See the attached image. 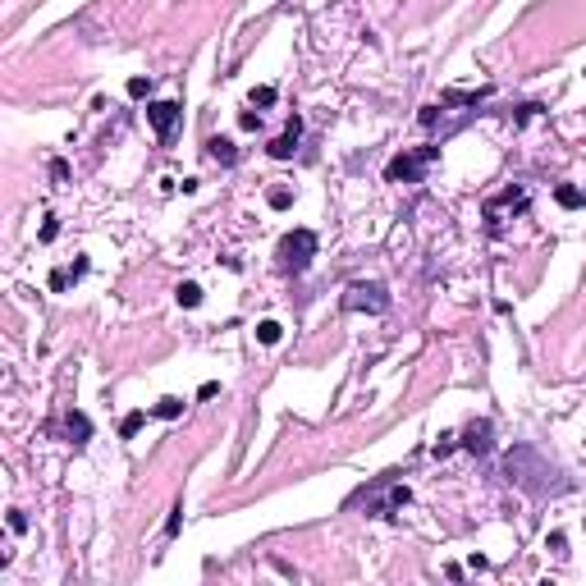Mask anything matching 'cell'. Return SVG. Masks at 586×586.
<instances>
[{"mask_svg":"<svg viewBox=\"0 0 586 586\" xmlns=\"http://www.w3.org/2000/svg\"><path fill=\"white\" fill-rule=\"evenodd\" d=\"M504 476H509L517 490H527L532 500H545V495L568 490V476H563L536 444H513L509 454H504Z\"/></svg>","mask_w":586,"mask_h":586,"instance_id":"1","label":"cell"},{"mask_svg":"<svg viewBox=\"0 0 586 586\" xmlns=\"http://www.w3.org/2000/svg\"><path fill=\"white\" fill-rule=\"evenodd\" d=\"M311 257H316V234L311 229H289L285 239H280V270L302 275V270L311 266Z\"/></svg>","mask_w":586,"mask_h":586,"instance_id":"2","label":"cell"},{"mask_svg":"<svg viewBox=\"0 0 586 586\" xmlns=\"http://www.w3.org/2000/svg\"><path fill=\"white\" fill-rule=\"evenodd\" d=\"M435 156H440V146H422V151L394 156V161L385 165V179H389V183H398V179H403V183H417V179H422V170L435 161Z\"/></svg>","mask_w":586,"mask_h":586,"instance_id":"3","label":"cell"},{"mask_svg":"<svg viewBox=\"0 0 586 586\" xmlns=\"http://www.w3.org/2000/svg\"><path fill=\"white\" fill-rule=\"evenodd\" d=\"M344 311H389V293H385V285H348V293H344Z\"/></svg>","mask_w":586,"mask_h":586,"instance_id":"4","label":"cell"},{"mask_svg":"<svg viewBox=\"0 0 586 586\" xmlns=\"http://www.w3.org/2000/svg\"><path fill=\"white\" fill-rule=\"evenodd\" d=\"M146 120H151V129L161 133V138H170L174 120H179V105H174V101H151V105H146Z\"/></svg>","mask_w":586,"mask_h":586,"instance_id":"5","label":"cell"},{"mask_svg":"<svg viewBox=\"0 0 586 586\" xmlns=\"http://www.w3.org/2000/svg\"><path fill=\"white\" fill-rule=\"evenodd\" d=\"M463 449H467V454H476V458L490 454V422H472V426H467Z\"/></svg>","mask_w":586,"mask_h":586,"instance_id":"6","label":"cell"},{"mask_svg":"<svg viewBox=\"0 0 586 586\" xmlns=\"http://www.w3.org/2000/svg\"><path fill=\"white\" fill-rule=\"evenodd\" d=\"M298 133H302V120H298V115H293V120H289V133H285V138H275V142L266 146V151L275 156V161H289V156L298 151Z\"/></svg>","mask_w":586,"mask_h":586,"instance_id":"7","label":"cell"},{"mask_svg":"<svg viewBox=\"0 0 586 586\" xmlns=\"http://www.w3.org/2000/svg\"><path fill=\"white\" fill-rule=\"evenodd\" d=\"M207 156H211V161H220V165H234V161H239V151H234L229 138H211L207 142Z\"/></svg>","mask_w":586,"mask_h":586,"instance_id":"8","label":"cell"},{"mask_svg":"<svg viewBox=\"0 0 586 586\" xmlns=\"http://www.w3.org/2000/svg\"><path fill=\"white\" fill-rule=\"evenodd\" d=\"M64 426H69L74 444H87V435H92V422H87L83 413H69V417H64Z\"/></svg>","mask_w":586,"mask_h":586,"instance_id":"9","label":"cell"},{"mask_svg":"<svg viewBox=\"0 0 586 586\" xmlns=\"http://www.w3.org/2000/svg\"><path fill=\"white\" fill-rule=\"evenodd\" d=\"M554 197H559V207H568V211L586 207V193L582 188H568V183H559V188H554Z\"/></svg>","mask_w":586,"mask_h":586,"instance_id":"10","label":"cell"},{"mask_svg":"<svg viewBox=\"0 0 586 586\" xmlns=\"http://www.w3.org/2000/svg\"><path fill=\"white\" fill-rule=\"evenodd\" d=\"M174 298H179V307H197V302H202V289L193 285V280H183V285L174 289Z\"/></svg>","mask_w":586,"mask_h":586,"instance_id":"11","label":"cell"},{"mask_svg":"<svg viewBox=\"0 0 586 586\" xmlns=\"http://www.w3.org/2000/svg\"><path fill=\"white\" fill-rule=\"evenodd\" d=\"M280 335H285V326H280V321H261V326H257V339H261V344H280Z\"/></svg>","mask_w":586,"mask_h":586,"instance_id":"12","label":"cell"},{"mask_svg":"<svg viewBox=\"0 0 586 586\" xmlns=\"http://www.w3.org/2000/svg\"><path fill=\"white\" fill-rule=\"evenodd\" d=\"M151 413H156V417H165V422H174V417L183 413V398H161V403H156Z\"/></svg>","mask_w":586,"mask_h":586,"instance_id":"13","label":"cell"},{"mask_svg":"<svg viewBox=\"0 0 586 586\" xmlns=\"http://www.w3.org/2000/svg\"><path fill=\"white\" fill-rule=\"evenodd\" d=\"M142 422H146V413H129V417L120 422V435H124V440H133V435L142 431Z\"/></svg>","mask_w":586,"mask_h":586,"instance_id":"14","label":"cell"},{"mask_svg":"<svg viewBox=\"0 0 586 586\" xmlns=\"http://www.w3.org/2000/svg\"><path fill=\"white\" fill-rule=\"evenodd\" d=\"M146 92H151V78H142V74H138V78H129V96H133V101H142Z\"/></svg>","mask_w":586,"mask_h":586,"instance_id":"15","label":"cell"},{"mask_svg":"<svg viewBox=\"0 0 586 586\" xmlns=\"http://www.w3.org/2000/svg\"><path fill=\"white\" fill-rule=\"evenodd\" d=\"M545 550H554V554H568V536H563V532L545 536Z\"/></svg>","mask_w":586,"mask_h":586,"instance_id":"16","label":"cell"},{"mask_svg":"<svg viewBox=\"0 0 586 586\" xmlns=\"http://www.w3.org/2000/svg\"><path fill=\"white\" fill-rule=\"evenodd\" d=\"M179 527H183V504H174L170 522H165V536H179Z\"/></svg>","mask_w":586,"mask_h":586,"instance_id":"17","label":"cell"},{"mask_svg":"<svg viewBox=\"0 0 586 586\" xmlns=\"http://www.w3.org/2000/svg\"><path fill=\"white\" fill-rule=\"evenodd\" d=\"M252 105H275V87H257V92H252Z\"/></svg>","mask_w":586,"mask_h":586,"instance_id":"18","label":"cell"},{"mask_svg":"<svg viewBox=\"0 0 586 586\" xmlns=\"http://www.w3.org/2000/svg\"><path fill=\"white\" fill-rule=\"evenodd\" d=\"M51 289H55V293L69 289V270H55V275H51Z\"/></svg>","mask_w":586,"mask_h":586,"instance_id":"19","label":"cell"},{"mask_svg":"<svg viewBox=\"0 0 586 586\" xmlns=\"http://www.w3.org/2000/svg\"><path fill=\"white\" fill-rule=\"evenodd\" d=\"M55 234H60V224H55V216H46V224H42V243H51Z\"/></svg>","mask_w":586,"mask_h":586,"instance_id":"20","label":"cell"},{"mask_svg":"<svg viewBox=\"0 0 586 586\" xmlns=\"http://www.w3.org/2000/svg\"><path fill=\"white\" fill-rule=\"evenodd\" d=\"M289 202H293V197H289V193H285V188H280V193H270V207H275V211H285V207H289Z\"/></svg>","mask_w":586,"mask_h":586,"instance_id":"21","label":"cell"},{"mask_svg":"<svg viewBox=\"0 0 586 586\" xmlns=\"http://www.w3.org/2000/svg\"><path fill=\"white\" fill-rule=\"evenodd\" d=\"M9 532H28V517H23V513H18V509H14V513H9Z\"/></svg>","mask_w":586,"mask_h":586,"instance_id":"22","label":"cell"},{"mask_svg":"<svg viewBox=\"0 0 586 586\" xmlns=\"http://www.w3.org/2000/svg\"><path fill=\"white\" fill-rule=\"evenodd\" d=\"M216 394H220V385H216V380H207V385L197 389V398H216Z\"/></svg>","mask_w":586,"mask_h":586,"instance_id":"23","label":"cell"},{"mask_svg":"<svg viewBox=\"0 0 586 586\" xmlns=\"http://www.w3.org/2000/svg\"><path fill=\"white\" fill-rule=\"evenodd\" d=\"M435 120H440V105H426V110H422V124H426V129H431Z\"/></svg>","mask_w":586,"mask_h":586,"instance_id":"24","label":"cell"}]
</instances>
